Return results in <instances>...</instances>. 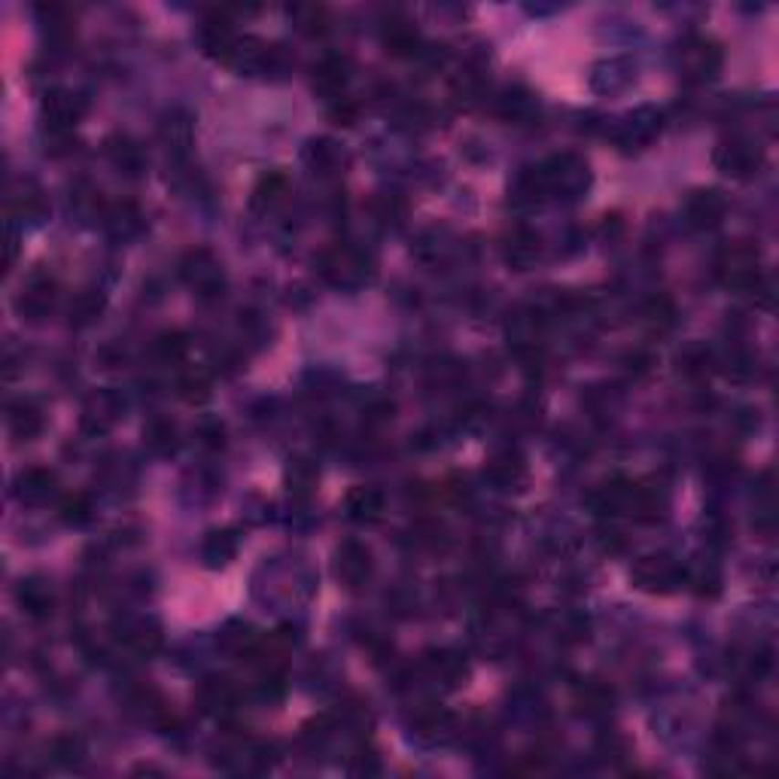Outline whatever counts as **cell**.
I'll use <instances>...</instances> for the list:
<instances>
[{
	"instance_id": "cell-29",
	"label": "cell",
	"mask_w": 779,
	"mask_h": 779,
	"mask_svg": "<svg viewBox=\"0 0 779 779\" xmlns=\"http://www.w3.org/2000/svg\"><path fill=\"white\" fill-rule=\"evenodd\" d=\"M384 43L393 56H414L421 47V37L418 31L411 28L409 22H400V25H390L387 34H384Z\"/></svg>"
},
{
	"instance_id": "cell-14",
	"label": "cell",
	"mask_w": 779,
	"mask_h": 779,
	"mask_svg": "<svg viewBox=\"0 0 779 779\" xmlns=\"http://www.w3.org/2000/svg\"><path fill=\"white\" fill-rule=\"evenodd\" d=\"M16 600L25 609V615L31 618H49L52 609H56V594H52V585L47 578H22L19 591H16Z\"/></svg>"
},
{
	"instance_id": "cell-22",
	"label": "cell",
	"mask_w": 779,
	"mask_h": 779,
	"mask_svg": "<svg viewBox=\"0 0 779 779\" xmlns=\"http://www.w3.org/2000/svg\"><path fill=\"white\" fill-rule=\"evenodd\" d=\"M427 673L432 679H441L445 685H457L466 676V664L457 651H432L427 658Z\"/></svg>"
},
{
	"instance_id": "cell-13",
	"label": "cell",
	"mask_w": 779,
	"mask_h": 779,
	"mask_svg": "<svg viewBox=\"0 0 779 779\" xmlns=\"http://www.w3.org/2000/svg\"><path fill=\"white\" fill-rule=\"evenodd\" d=\"M658 131H660V113L655 107H639V110L624 116L615 138H618L624 147H639V143H649Z\"/></svg>"
},
{
	"instance_id": "cell-23",
	"label": "cell",
	"mask_w": 779,
	"mask_h": 779,
	"mask_svg": "<svg viewBox=\"0 0 779 779\" xmlns=\"http://www.w3.org/2000/svg\"><path fill=\"white\" fill-rule=\"evenodd\" d=\"M161 140L168 143V150L186 152V147L192 143V119L183 110L168 113L165 122H161Z\"/></svg>"
},
{
	"instance_id": "cell-2",
	"label": "cell",
	"mask_w": 779,
	"mask_h": 779,
	"mask_svg": "<svg viewBox=\"0 0 779 779\" xmlns=\"http://www.w3.org/2000/svg\"><path fill=\"white\" fill-rule=\"evenodd\" d=\"M317 271L335 286H359L371 275V259L357 247H329L317 256Z\"/></svg>"
},
{
	"instance_id": "cell-26",
	"label": "cell",
	"mask_w": 779,
	"mask_h": 779,
	"mask_svg": "<svg viewBox=\"0 0 779 779\" xmlns=\"http://www.w3.org/2000/svg\"><path fill=\"white\" fill-rule=\"evenodd\" d=\"M49 758L61 767H77L86 761V740L77 733H61L49 743Z\"/></svg>"
},
{
	"instance_id": "cell-37",
	"label": "cell",
	"mask_w": 779,
	"mask_h": 779,
	"mask_svg": "<svg viewBox=\"0 0 779 779\" xmlns=\"http://www.w3.org/2000/svg\"><path fill=\"white\" fill-rule=\"evenodd\" d=\"M177 390L186 402H204L207 396H211V384H207V378L202 371H186V375H180Z\"/></svg>"
},
{
	"instance_id": "cell-38",
	"label": "cell",
	"mask_w": 779,
	"mask_h": 779,
	"mask_svg": "<svg viewBox=\"0 0 779 779\" xmlns=\"http://www.w3.org/2000/svg\"><path fill=\"white\" fill-rule=\"evenodd\" d=\"M13 204L19 207V213L25 220H37V216L47 211V202H43V192L34 183H25L19 195H13Z\"/></svg>"
},
{
	"instance_id": "cell-32",
	"label": "cell",
	"mask_w": 779,
	"mask_h": 779,
	"mask_svg": "<svg viewBox=\"0 0 779 779\" xmlns=\"http://www.w3.org/2000/svg\"><path fill=\"white\" fill-rule=\"evenodd\" d=\"M202 555H204V560L211 566L229 564V560L234 557V536H232V533H225V530L211 533V536L204 539V545H202Z\"/></svg>"
},
{
	"instance_id": "cell-17",
	"label": "cell",
	"mask_w": 779,
	"mask_h": 779,
	"mask_svg": "<svg viewBox=\"0 0 779 779\" xmlns=\"http://www.w3.org/2000/svg\"><path fill=\"white\" fill-rule=\"evenodd\" d=\"M107 156H110L113 165L129 177H138L140 171L147 168V152L140 150L138 140L125 138V134H116V138L107 140Z\"/></svg>"
},
{
	"instance_id": "cell-8",
	"label": "cell",
	"mask_w": 779,
	"mask_h": 779,
	"mask_svg": "<svg viewBox=\"0 0 779 779\" xmlns=\"http://www.w3.org/2000/svg\"><path fill=\"white\" fill-rule=\"evenodd\" d=\"M679 65H682V74L691 79V83H706V79L719 77V70L724 65V56H722V49L715 47L712 40L697 37V40H691L682 49Z\"/></svg>"
},
{
	"instance_id": "cell-19",
	"label": "cell",
	"mask_w": 779,
	"mask_h": 779,
	"mask_svg": "<svg viewBox=\"0 0 779 779\" xmlns=\"http://www.w3.org/2000/svg\"><path fill=\"white\" fill-rule=\"evenodd\" d=\"M198 701H202V706L207 712L213 715H229L234 706H238V691H234V685L229 682V679H204V685L198 688Z\"/></svg>"
},
{
	"instance_id": "cell-28",
	"label": "cell",
	"mask_w": 779,
	"mask_h": 779,
	"mask_svg": "<svg viewBox=\"0 0 779 779\" xmlns=\"http://www.w3.org/2000/svg\"><path fill=\"white\" fill-rule=\"evenodd\" d=\"M284 195H286V177L284 174H268V177L259 180L256 189H253L250 204L256 207V211H268V207H275Z\"/></svg>"
},
{
	"instance_id": "cell-34",
	"label": "cell",
	"mask_w": 779,
	"mask_h": 779,
	"mask_svg": "<svg viewBox=\"0 0 779 779\" xmlns=\"http://www.w3.org/2000/svg\"><path fill=\"white\" fill-rule=\"evenodd\" d=\"M58 518L70 524V527H83V524L92 518V500L86 493H68L65 500L58 503Z\"/></svg>"
},
{
	"instance_id": "cell-5",
	"label": "cell",
	"mask_w": 779,
	"mask_h": 779,
	"mask_svg": "<svg viewBox=\"0 0 779 779\" xmlns=\"http://www.w3.org/2000/svg\"><path fill=\"white\" fill-rule=\"evenodd\" d=\"M86 113L83 98L65 88H56L43 98V122H47V138H61V134H74V125L79 116Z\"/></svg>"
},
{
	"instance_id": "cell-12",
	"label": "cell",
	"mask_w": 779,
	"mask_h": 779,
	"mask_svg": "<svg viewBox=\"0 0 779 779\" xmlns=\"http://www.w3.org/2000/svg\"><path fill=\"white\" fill-rule=\"evenodd\" d=\"M724 211H728V202H724L722 192H715V189H701V192H694L685 204V216L694 229H712V225H719Z\"/></svg>"
},
{
	"instance_id": "cell-18",
	"label": "cell",
	"mask_w": 779,
	"mask_h": 779,
	"mask_svg": "<svg viewBox=\"0 0 779 779\" xmlns=\"http://www.w3.org/2000/svg\"><path fill=\"white\" fill-rule=\"evenodd\" d=\"M348 58L341 56H326L320 65L314 68V88L326 98H335L338 101L341 88L348 86Z\"/></svg>"
},
{
	"instance_id": "cell-30",
	"label": "cell",
	"mask_w": 779,
	"mask_h": 779,
	"mask_svg": "<svg viewBox=\"0 0 779 779\" xmlns=\"http://www.w3.org/2000/svg\"><path fill=\"white\" fill-rule=\"evenodd\" d=\"M505 256H509L512 265L527 268L530 262L539 256V234H536V232L521 229V232L514 234V238L509 241V253H505Z\"/></svg>"
},
{
	"instance_id": "cell-40",
	"label": "cell",
	"mask_w": 779,
	"mask_h": 779,
	"mask_svg": "<svg viewBox=\"0 0 779 779\" xmlns=\"http://www.w3.org/2000/svg\"><path fill=\"white\" fill-rule=\"evenodd\" d=\"M500 113L505 116V119H524L527 113H533V98L524 95V92H505L500 98Z\"/></svg>"
},
{
	"instance_id": "cell-15",
	"label": "cell",
	"mask_w": 779,
	"mask_h": 779,
	"mask_svg": "<svg viewBox=\"0 0 779 779\" xmlns=\"http://www.w3.org/2000/svg\"><path fill=\"white\" fill-rule=\"evenodd\" d=\"M484 478L493 487H500V491H512V487H518L524 478H527V466H524L518 451H503V454H496L491 463H487Z\"/></svg>"
},
{
	"instance_id": "cell-43",
	"label": "cell",
	"mask_w": 779,
	"mask_h": 779,
	"mask_svg": "<svg viewBox=\"0 0 779 779\" xmlns=\"http://www.w3.org/2000/svg\"><path fill=\"white\" fill-rule=\"evenodd\" d=\"M202 439H204L211 448L223 445V427H220V423H211V427H202Z\"/></svg>"
},
{
	"instance_id": "cell-33",
	"label": "cell",
	"mask_w": 779,
	"mask_h": 779,
	"mask_svg": "<svg viewBox=\"0 0 779 779\" xmlns=\"http://www.w3.org/2000/svg\"><path fill=\"white\" fill-rule=\"evenodd\" d=\"M448 724H451V715L445 710H439V706H430V710H421L418 715H414L411 728L418 731L421 737L436 740L448 731Z\"/></svg>"
},
{
	"instance_id": "cell-39",
	"label": "cell",
	"mask_w": 779,
	"mask_h": 779,
	"mask_svg": "<svg viewBox=\"0 0 779 779\" xmlns=\"http://www.w3.org/2000/svg\"><path fill=\"white\" fill-rule=\"evenodd\" d=\"M578 703H582V710L587 715H603L612 706V691L606 685H587L582 697H578Z\"/></svg>"
},
{
	"instance_id": "cell-31",
	"label": "cell",
	"mask_w": 779,
	"mask_h": 779,
	"mask_svg": "<svg viewBox=\"0 0 779 779\" xmlns=\"http://www.w3.org/2000/svg\"><path fill=\"white\" fill-rule=\"evenodd\" d=\"M104 311V296L101 293H79L74 302H70V323L74 326H88L95 323Z\"/></svg>"
},
{
	"instance_id": "cell-42",
	"label": "cell",
	"mask_w": 779,
	"mask_h": 779,
	"mask_svg": "<svg viewBox=\"0 0 779 779\" xmlns=\"http://www.w3.org/2000/svg\"><path fill=\"white\" fill-rule=\"evenodd\" d=\"M649 320L651 323H664V326H670L673 323V317H676V311H673V305L667 302V298H655V302L649 305Z\"/></svg>"
},
{
	"instance_id": "cell-1",
	"label": "cell",
	"mask_w": 779,
	"mask_h": 779,
	"mask_svg": "<svg viewBox=\"0 0 779 779\" xmlns=\"http://www.w3.org/2000/svg\"><path fill=\"white\" fill-rule=\"evenodd\" d=\"M587 183H591L587 161L576 152H560V156H551L521 177V195H527L530 202H536V198H576L585 192Z\"/></svg>"
},
{
	"instance_id": "cell-36",
	"label": "cell",
	"mask_w": 779,
	"mask_h": 779,
	"mask_svg": "<svg viewBox=\"0 0 779 779\" xmlns=\"http://www.w3.org/2000/svg\"><path fill=\"white\" fill-rule=\"evenodd\" d=\"M712 366V353L706 348H688L679 353V371H685L688 378H703Z\"/></svg>"
},
{
	"instance_id": "cell-25",
	"label": "cell",
	"mask_w": 779,
	"mask_h": 779,
	"mask_svg": "<svg viewBox=\"0 0 779 779\" xmlns=\"http://www.w3.org/2000/svg\"><path fill=\"white\" fill-rule=\"evenodd\" d=\"M43 430V414L37 405L19 402L10 405V432L16 439H34Z\"/></svg>"
},
{
	"instance_id": "cell-6",
	"label": "cell",
	"mask_w": 779,
	"mask_h": 779,
	"mask_svg": "<svg viewBox=\"0 0 779 779\" xmlns=\"http://www.w3.org/2000/svg\"><path fill=\"white\" fill-rule=\"evenodd\" d=\"M685 578H688L685 569L667 557H642L639 564L633 566V582H637L642 591H651V594L676 591Z\"/></svg>"
},
{
	"instance_id": "cell-35",
	"label": "cell",
	"mask_w": 779,
	"mask_h": 779,
	"mask_svg": "<svg viewBox=\"0 0 779 779\" xmlns=\"http://www.w3.org/2000/svg\"><path fill=\"white\" fill-rule=\"evenodd\" d=\"M143 439L156 454H171L177 448V427L171 421H152L147 432H143Z\"/></svg>"
},
{
	"instance_id": "cell-11",
	"label": "cell",
	"mask_w": 779,
	"mask_h": 779,
	"mask_svg": "<svg viewBox=\"0 0 779 779\" xmlns=\"http://www.w3.org/2000/svg\"><path fill=\"white\" fill-rule=\"evenodd\" d=\"M58 491V475L52 469H43V466H34V469H25V473L16 478V496L28 505H40V503H49L52 496Z\"/></svg>"
},
{
	"instance_id": "cell-10",
	"label": "cell",
	"mask_w": 779,
	"mask_h": 779,
	"mask_svg": "<svg viewBox=\"0 0 779 779\" xmlns=\"http://www.w3.org/2000/svg\"><path fill=\"white\" fill-rule=\"evenodd\" d=\"M52 307H56V280L52 277H31L16 298V311L28 320H43Z\"/></svg>"
},
{
	"instance_id": "cell-3",
	"label": "cell",
	"mask_w": 779,
	"mask_h": 779,
	"mask_svg": "<svg viewBox=\"0 0 779 779\" xmlns=\"http://www.w3.org/2000/svg\"><path fill=\"white\" fill-rule=\"evenodd\" d=\"M715 275L724 286L731 289H758L761 271H758V250L749 244H731L715 262Z\"/></svg>"
},
{
	"instance_id": "cell-9",
	"label": "cell",
	"mask_w": 779,
	"mask_h": 779,
	"mask_svg": "<svg viewBox=\"0 0 779 779\" xmlns=\"http://www.w3.org/2000/svg\"><path fill=\"white\" fill-rule=\"evenodd\" d=\"M335 576L338 582H344L348 587H359L369 582L371 576V555L366 545L359 542H344L335 555Z\"/></svg>"
},
{
	"instance_id": "cell-21",
	"label": "cell",
	"mask_w": 779,
	"mask_h": 779,
	"mask_svg": "<svg viewBox=\"0 0 779 779\" xmlns=\"http://www.w3.org/2000/svg\"><path fill=\"white\" fill-rule=\"evenodd\" d=\"M104 225H107V232L116 234V238H131V234L140 229V213L131 202H119L104 211Z\"/></svg>"
},
{
	"instance_id": "cell-16",
	"label": "cell",
	"mask_w": 779,
	"mask_h": 779,
	"mask_svg": "<svg viewBox=\"0 0 779 779\" xmlns=\"http://www.w3.org/2000/svg\"><path fill=\"white\" fill-rule=\"evenodd\" d=\"M344 509H348V518L357 524H375L384 514V493L375 491V487H353L344 500Z\"/></svg>"
},
{
	"instance_id": "cell-7",
	"label": "cell",
	"mask_w": 779,
	"mask_h": 779,
	"mask_svg": "<svg viewBox=\"0 0 779 779\" xmlns=\"http://www.w3.org/2000/svg\"><path fill=\"white\" fill-rule=\"evenodd\" d=\"M712 161H715V168H719L722 174H728V177H749V174H755V171L761 168L764 156H761L758 143L733 138V140L719 143V150H715Z\"/></svg>"
},
{
	"instance_id": "cell-27",
	"label": "cell",
	"mask_w": 779,
	"mask_h": 779,
	"mask_svg": "<svg viewBox=\"0 0 779 779\" xmlns=\"http://www.w3.org/2000/svg\"><path fill=\"white\" fill-rule=\"evenodd\" d=\"M341 147L329 138H320V140H311L305 150V161L317 171H323V174H329V171H338L341 168Z\"/></svg>"
},
{
	"instance_id": "cell-24",
	"label": "cell",
	"mask_w": 779,
	"mask_h": 779,
	"mask_svg": "<svg viewBox=\"0 0 779 779\" xmlns=\"http://www.w3.org/2000/svg\"><path fill=\"white\" fill-rule=\"evenodd\" d=\"M119 411H122V405L113 393H98V396H92V402L86 405V427L101 432L119 418Z\"/></svg>"
},
{
	"instance_id": "cell-20",
	"label": "cell",
	"mask_w": 779,
	"mask_h": 779,
	"mask_svg": "<svg viewBox=\"0 0 779 779\" xmlns=\"http://www.w3.org/2000/svg\"><path fill=\"white\" fill-rule=\"evenodd\" d=\"M119 637H122L125 646H129L131 651H138V655H143V658L156 655L159 646H161V630L152 621H129Z\"/></svg>"
},
{
	"instance_id": "cell-41",
	"label": "cell",
	"mask_w": 779,
	"mask_h": 779,
	"mask_svg": "<svg viewBox=\"0 0 779 779\" xmlns=\"http://www.w3.org/2000/svg\"><path fill=\"white\" fill-rule=\"evenodd\" d=\"M186 350H189V341L180 332H168V335H161V338H159V353L165 359H171V362L183 359Z\"/></svg>"
},
{
	"instance_id": "cell-4",
	"label": "cell",
	"mask_w": 779,
	"mask_h": 779,
	"mask_svg": "<svg viewBox=\"0 0 779 779\" xmlns=\"http://www.w3.org/2000/svg\"><path fill=\"white\" fill-rule=\"evenodd\" d=\"M180 277L204 298L223 296L225 289V271L211 250H189L183 262H180Z\"/></svg>"
}]
</instances>
